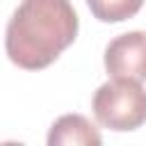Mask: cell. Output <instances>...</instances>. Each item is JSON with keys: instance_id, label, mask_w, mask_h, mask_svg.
Segmentation results:
<instances>
[{"instance_id": "obj_1", "label": "cell", "mask_w": 146, "mask_h": 146, "mask_svg": "<svg viewBox=\"0 0 146 146\" xmlns=\"http://www.w3.org/2000/svg\"><path fill=\"white\" fill-rule=\"evenodd\" d=\"M78 36V14L68 0H23L5 32L7 57L25 68L50 66Z\"/></svg>"}, {"instance_id": "obj_2", "label": "cell", "mask_w": 146, "mask_h": 146, "mask_svg": "<svg viewBox=\"0 0 146 146\" xmlns=\"http://www.w3.org/2000/svg\"><path fill=\"white\" fill-rule=\"evenodd\" d=\"M91 110L103 128L125 132L146 123V89L137 80H119L100 84L94 94Z\"/></svg>"}, {"instance_id": "obj_3", "label": "cell", "mask_w": 146, "mask_h": 146, "mask_svg": "<svg viewBox=\"0 0 146 146\" xmlns=\"http://www.w3.org/2000/svg\"><path fill=\"white\" fill-rule=\"evenodd\" d=\"M105 71L119 80H146V32L135 30L114 36L105 48Z\"/></svg>"}, {"instance_id": "obj_4", "label": "cell", "mask_w": 146, "mask_h": 146, "mask_svg": "<svg viewBox=\"0 0 146 146\" xmlns=\"http://www.w3.org/2000/svg\"><path fill=\"white\" fill-rule=\"evenodd\" d=\"M103 141L100 132L96 130V125L82 116V114H64L59 116L50 132H48V144L50 146H75V144H84V146H98Z\"/></svg>"}, {"instance_id": "obj_5", "label": "cell", "mask_w": 146, "mask_h": 146, "mask_svg": "<svg viewBox=\"0 0 146 146\" xmlns=\"http://www.w3.org/2000/svg\"><path fill=\"white\" fill-rule=\"evenodd\" d=\"M91 14L103 21V23H121V21H128L132 18L144 0H87Z\"/></svg>"}]
</instances>
